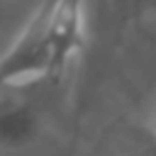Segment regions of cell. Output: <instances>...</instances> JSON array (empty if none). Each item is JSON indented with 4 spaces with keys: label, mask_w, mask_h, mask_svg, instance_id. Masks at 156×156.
Returning <instances> with one entry per match:
<instances>
[{
    "label": "cell",
    "mask_w": 156,
    "mask_h": 156,
    "mask_svg": "<svg viewBox=\"0 0 156 156\" xmlns=\"http://www.w3.org/2000/svg\"><path fill=\"white\" fill-rule=\"evenodd\" d=\"M93 156H156V129L139 122L112 124Z\"/></svg>",
    "instance_id": "obj_2"
},
{
    "label": "cell",
    "mask_w": 156,
    "mask_h": 156,
    "mask_svg": "<svg viewBox=\"0 0 156 156\" xmlns=\"http://www.w3.org/2000/svg\"><path fill=\"white\" fill-rule=\"evenodd\" d=\"M51 0H41L22 34L0 56V83L56 76L54 73V49H51Z\"/></svg>",
    "instance_id": "obj_1"
},
{
    "label": "cell",
    "mask_w": 156,
    "mask_h": 156,
    "mask_svg": "<svg viewBox=\"0 0 156 156\" xmlns=\"http://www.w3.org/2000/svg\"><path fill=\"white\" fill-rule=\"evenodd\" d=\"M151 127L156 129V112H154V119H151Z\"/></svg>",
    "instance_id": "obj_3"
}]
</instances>
